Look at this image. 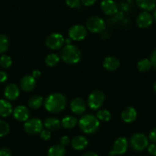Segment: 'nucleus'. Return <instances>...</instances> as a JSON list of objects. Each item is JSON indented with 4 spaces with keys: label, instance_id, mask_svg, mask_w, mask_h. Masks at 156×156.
Segmentation results:
<instances>
[{
    "label": "nucleus",
    "instance_id": "f257e3e1",
    "mask_svg": "<svg viewBox=\"0 0 156 156\" xmlns=\"http://www.w3.org/2000/svg\"><path fill=\"white\" fill-rule=\"evenodd\" d=\"M66 105V98L62 94L54 93L47 96L44 101L46 110L50 113H59L64 110Z\"/></svg>",
    "mask_w": 156,
    "mask_h": 156
},
{
    "label": "nucleus",
    "instance_id": "f03ea898",
    "mask_svg": "<svg viewBox=\"0 0 156 156\" xmlns=\"http://www.w3.org/2000/svg\"><path fill=\"white\" fill-rule=\"evenodd\" d=\"M61 57L66 63L75 64L80 59V50L76 46L68 44L61 50Z\"/></svg>",
    "mask_w": 156,
    "mask_h": 156
},
{
    "label": "nucleus",
    "instance_id": "7ed1b4c3",
    "mask_svg": "<svg viewBox=\"0 0 156 156\" xmlns=\"http://www.w3.org/2000/svg\"><path fill=\"white\" fill-rule=\"evenodd\" d=\"M99 126V121L97 117L92 114L84 115L80 119L79 126L85 133H93L97 130Z\"/></svg>",
    "mask_w": 156,
    "mask_h": 156
},
{
    "label": "nucleus",
    "instance_id": "20e7f679",
    "mask_svg": "<svg viewBox=\"0 0 156 156\" xmlns=\"http://www.w3.org/2000/svg\"><path fill=\"white\" fill-rule=\"evenodd\" d=\"M130 145L136 151H142L148 146V140L142 133H136L130 139Z\"/></svg>",
    "mask_w": 156,
    "mask_h": 156
},
{
    "label": "nucleus",
    "instance_id": "39448f33",
    "mask_svg": "<svg viewBox=\"0 0 156 156\" xmlns=\"http://www.w3.org/2000/svg\"><path fill=\"white\" fill-rule=\"evenodd\" d=\"M105 95L102 91L96 90L93 91L89 95L88 98V105L91 109L97 110L101 108L104 102Z\"/></svg>",
    "mask_w": 156,
    "mask_h": 156
},
{
    "label": "nucleus",
    "instance_id": "423d86ee",
    "mask_svg": "<svg viewBox=\"0 0 156 156\" xmlns=\"http://www.w3.org/2000/svg\"><path fill=\"white\" fill-rule=\"evenodd\" d=\"M87 27L93 33H99L105 29V22L98 16H93L87 21Z\"/></svg>",
    "mask_w": 156,
    "mask_h": 156
},
{
    "label": "nucleus",
    "instance_id": "0eeeda50",
    "mask_svg": "<svg viewBox=\"0 0 156 156\" xmlns=\"http://www.w3.org/2000/svg\"><path fill=\"white\" fill-rule=\"evenodd\" d=\"M46 45L51 50H58L61 48L64 44V37L58 33H54L49 35L46 39Z\"/></svg>",
    "mask_w": 156,
    "mask_h": 156
},
{
    "label": "nucleus",
    "instance_id": "6e6552de",
    "mask_svg": "<svg viewBox=\"0 0 156 156\" xmlns=\"http://www.w3.org/2000/svg\"><path fill=\"white\" fill-rule=\"evenodd\" d=\"M24 130L27 133L34 135V134L39 133L42 129V123L38 118H32L28 120L24 125Z\"/></svg>",
    "mask_w": 156,
    "mask_h": 156
},
{
    "label": "nucleus",
    "instance_id": "1a4fd4ad",
    "mask_svg": "<svg viewBox=\"0 0 156 156\" xmlns=\"http://www.w3.org/2000/svg\"><path fill=\"white\" fill-rule=\"evenodd\" d=\"M87 31L85 27L80 24H76L69 30V36L73 41H82L87 37Z\"/></svg>",
    "mask_w": 156,
    "mask_h": 156
},
{
    "label": "nucleus",
    "instance_id": "9d476101",
    "mask_svg": "<svg viewBox=\"0 0 156 156\" xmlns=\"http://www.w3.org/2000/svg\"><path fill=\"white\" fill-rule=\"evenodd\" d=\"M153 22L152 15L148 12H143L139 14L136 19L137 25L141 28H147L150 27Z\"/></svg>",
    "mask_w": 156,
    "mask_h": 156
},
{
    "label": "nucleus",
    "instance_id": "9b49d317",
    "mask_svg": "<svg viewBox=\"0 0 156 156\" xmlns=\"http://www.w3.org/2000/svg\"><path fill=\"white\" fill-rule=\"evenodd\" d=\"M100 6L102 12L108 15H114L118 11L117 5L113 0H102Z\"/></svg>",
    "mask_w": 156,
    "mask_h": 156
},
{
    "label": "nucleus",
    "instance_id": "f8f14e48",
    "mask_svg": "<svg viewBox=\"0 0 156 156\" xmlns=\"http://www.w3.org/2000/svg\"><path fill=\"white\" fill-rule=\"evenodd\" d=\"M70 108L73 114L80 115L84 113L86 110V105L84 101L80 98H76L70 103Z\"/></svg>",
    "mask_w": 156,
    "mask_h": 156
},
{
    "label": "nucleus",
    "instance_id": "ddd939ff",
    "mask_svg": "<svg viewBox=\"0 0 156 156\" xmlns=\"http://www.w3.org/2000/svg\"><path fill=\"white\" fill-rule=\"evenodd\" d=\"M13 116L18 121H27L29 118V111L26 107L18 106L14 110Z\"/></svg>",
    "mask_w": 156,
    "mask_h": 156
},
{
    "label": "nucleus",
    "instance_id": "4468645a",
    "mask_svg": "<svg viewBox=\"0 0 156 156\" xmlns=\"http://www.w3.org/2000/svg\"><path fill=\"white\" fill-rule=\"evenodd\" d=\"M128 149V142L124 137H120L117 139L113 145V152L116 155H122L126 152Z\"/></svg>",
    "mask_w": 156,
    "mask_h": 156
},
{
    "label": "nucleus",
    "instance_id": "2eb2a0df",
    "mask_svg": "<svg viewBox=\"0 0 156 156\" xmlns=\"http://www.w3.org/2000/svg\"><path fill=\"white\" fill-rule=\"evenodd\" d=\"M19 88L15 84H9L5 88V97L10 101H14L19 96Z\"/></svg>",
    "mask_w": 156,
    "mask_h": 156
},
{
    "label": "nucleus",
    "instance_id": "dca6fc26",
    "mask_svg": "<svg viewBox=\"0 0 156 156\" xmlns=\"http://www.w3.org/2000/svg\"><path fill=\"white\" fill-rule=\"evenodd\" d=\"M36 85V81L35 78L32 77V76H25L21 79L20 85L23 91H31L35 88Z\"/></svg>",
    "mask_w": 156,
    "mask_h": 156
},
{
    "label": "nucleus",
    "instance_id": "f3484780",
    "mask_svg": "<svg viewBox=\"0 0 156 156\" xmlns=\"http://www.w3.org/2000/svg\"><path fill=\"white\" fill-rule=\"evenodd\" d=\"M122 119L125 123H132L135 121L137 117V112L132 107H128L125 108L122 112Z\"/></svg>",
    "mask_w": 156,
    "mask_h": 156
},
{
    "label": "nucleus",
    "instance_id": "a211bd4d",
    "mask_svg": "<svg viewBox=\"0 0 156 156\" xmlns=\"http://www.w3.org/2000/svg\"><path fill=\"white\" fill-rule=\"evenodd\" d=\"M72 147L76 150H83L87 147L88 142L84 136H77L72 140Z\"/></svg>",
    "mask_w": 156,
    "mask_h": 156
},
{
    "label": "nucleus",
    "instance_id": "6ab92c4d",
    "mask_svg": "<svg viewBox=\"0 0 156 156\" xmlns=\"http://www.w3.org/2000/svg\"><path fill=\"white\" fill-rule=\"evenodd\" d=\"M103 66L108 71H114L119 66V61L114 56H109L104 59Z\"/></svg>",
    "mask_w": 156,
    "mask_h": 156
},
{
    "label": "nucleus",
    "instance_id": "aec40b11",
    "mask_svg": "<svg viewBox=\"0 0 156 156\" xmlns=\"http://www.w3.org/2000/svg\"><path fill=\"white\" fill-rule=\"evenodd\" d=\"M138 6L145 12L152 11L155 8L156 0H136Z\"/></svg>",
    "mask_w": 156,
    "mask_h": 156
},
{
    "label": "nucleus",
    "instance_id": "412c9836",
    "mask_svg": "<svg viewBox=\"0 0 156 156\" xmlns=\"http://www.w3.org/2000/svg\"><path fill=\"white\" fill-rule=\"evenodd\" d=\"M12 113V106L9 101L0 99V116L8 117Z\"/></svg>",
    "mask_w": 156,
    "mask_h": 156
},
{
    "label": "nucleus",
    "instance_id": "4be33fe9",
    "mask_svg": "<svg viewBox=\"0 0 156 156\" xmlns=\"http://www.w3.org/2000/svg\"><path fill=\"white\" fill-rule=\"evenodd\" d=\"M44 126L50 130H56L59 129L61 126V122L56 117H50L46 119L44 121Z\"/></svg>",
    "mask_w": 156,
    "mask_h": 156
},
{
    "label": "nucleus",
    "instance_id": "5701e85b",
    "mask_svg": "<svg viewBox=\"0 0 156 156\" xmlns=\"http://www.w3.org/2000/svg\"><path fill=\"white\" fill-rule=\"evenodd\" d=\"M65 149L61 145H55L49 149L47 155L48 156H64L65 155Z\"/></svg>",
    "mask_w": 156,
    "mask_h": 156
},
{
    "label": "nucleus",
    "instance_id": "b1692460",
    "mask_svg": "<svg viewBox=\"0 0 156 156\" xmlns=\"http://www.w3.org/2000/svg\"><path fill=\"white\" fill-rule=\"evenodd\" d=\"M61 123H62V126L66 129H72L77 124V120L76 117L73 116H67L63 119Z\"/></svg>",
    "mask_w": 156,
    "mask_h": 156
},
{
    "label": "nucleus",
    "instance_id": "393cba45",
    "mask_svg": "<svg viewBox=\"0 0 156 156\" xmlns=\"http://www.w3.org/2000/svg\"><path fill=\"white\" fill-rule=\"evenodd\" d=\"M43 102V99L41 96L35 95L32 96L28 101V105L32 109H38L41 106Z\"/></svg>",
    "mask_w": 156,
    "mask_h": 156
},
{
    "label": "nucleus",
    "instance_id": "a878e982",
    "mask_svg": "<svg viewBox=\"0 0 156 156\" xmlns=\"http://www.w3.org/2000/svg\"><path fill=\"white\" fill-rule=\"evenodd\" d=\"M151 62L149 59H143L142 60L139 61L137 64L138 69L140 72H147L151 69Z\"/></svg>",
    "mask_w": 156,
    "mask_h": 156
},
{
    "label": "nucleus",
    "instance_id": "bb28decb",
    "mask_svg": "<svg viewBox=\"0 0 156 156\" xmlns=\"http://www.w3.org/2000/svg\"><path fill=\"white\" fill-rule=\"evenodd\" d=\"M60 57L55 53H50V54L47 55L45 58V63L47 64L48 66H54L57 65L58 62H59Z\"/></svg>",
    "mask_w": 156,
    "mask_h": 156
},
{
    "label": "nucleus",
    "instance_id": "cd10ccee",
    "mask_svg": "<svg viewBox=\"0 0 156 156\" xmlns=\"http://www.w3.org/2000/svg\"><path fill=\"white\" fill-rule=\"evenodd\" d=\"M9 46V41L7 36L0 34V53H3L8 50Z\"/></svg>",
    "mask_w": 156,
    "mask_h": 156
},
{
    "label": "nucleus",
    "instance_id": "c85d7f7f",
    "mask_svg": "<svg viewBox=\"0 0 156 156\" xmlns=\"http://www.w3.org/2000/svg\"><path fill=\"white\" fill-rule=\"evenodd\" d=\"M96 117L98 120H102V121H109L111 118V114H110V111L107 110H99L96 113Z\"/></svg>",
    "mask_w": 156,
    "mask_h": 156
},
{
    "label": "nucleus",
    "instance_id": "c756f323",
    "mask_svg": "<svg viewBox=\"0 0 156 156\" xmlns=\"http://www.w3.org/2000/svg\"><path fill=\"white\" fill-rule=\"evenodd\" d=\"M12 63V59H11L10 56H7V55H2L0 58V65L2 68H9V67L11 66Z\"/></svg>",
    "mask_w": 156,
    "mask_h": 156
},
{
    "label": "nucleus",
    "instance_id": "7c9ffc66",
    "mask_svg": "<svg viewBox=\"0 0 156 156\" xmlns=\"http://www.w3.org/2000/svg\"><path fill=\"white\" fill-rule=\"evenodd\" d=\"M9 125L3 120H0V137L5 136L9 133Z\"/></svg>",
    "mask_w": 156,
    "mask_h": 156
},
{
    "label": "nucleus",
    "instance_id": "2f4dec72",
    "mask_svg": "<svg viewBox=\"0 0 156 156\" xmlns=\"http://www.w3.org/2000/svg\"><path fill=\"white\" fill-rule=\"evenodd\" d=\"M66 4L69 6V7L72 8V9H76V8H79L80 5V0H65Z\"/></svg>",
    "mask_w": 156,
    "mask_h": 156
},
{
    "label": "nucleus",
    "instance_id": "473e14b6",
    "mask_svg": "<svg viewBox=\"0 0 156 156\" xmlns=\"http://www.w3.org/2000/svg\"><path fill=\"white\" fill-rule=\"evenodd\" d=\"M40 135H41V138L43 139L44 140H49L50 139V136H51L50 132L49 130H47V129L41 130Z\"/></svg>",
    "mask_w": 156,
    "mask_h": 156
},
{
    "label": "nucleus",
    "instance_id": "72a5a7b5",
    "mask_svg": "<svg viewBox=\"0 0 156 156\" xmlns=\"http://www.w3.org/2000/svg\"><path fill=\"white\" fill-rule=\"evenodd\" d=\"M148 152L151 155L156 156V144H150L148 146Z\"/></svg>",
    "mask_w": 156,
    "mask_h": 156
},
{
    "label": "nucleus",
    "instance_id": "f704fd0d",
    "mask_svg": "<svg viewBox=\"0 0 156 156\" xmlns=\"http://www.w3.org/2000/svg\"><path fill=\"white\" fill-rule=\"evenodd\" d=\"M150 61L151 62V66L156 69V49L152 52L151 55V58H150Z\"/></svg>",
    "mask_w": 156,
    "mask_h": 156
},
{
    "label": "nucleus",
    "instance_id": "c9c22d12",
    "mask_svg": "<svg viewBox=\"0 0 156 156\" xmlns=\"http://www.w3.org/2000/svg\"><path fill=\"white\" fill-rule=\"evenodd\" d=\"M0 156H12V153L9 149L2 148L0 149Z\"/></svg>",
    "mask_w": 156,
    "mask_h": 156
},
{
    "label": "nucleus",
    "instance_id": "e433bc0d",
    "mask_svg": "<svg viewBox=\"0 0 156 156\" xmlns=\"http://www.w3.org/2000/svg\"><path fill=\"white\" fill-rule=\"evenodd\" d=\"M70 143V139H69L68 136H64L61 137V145L64 147L65 146H67V145Z\"/></svg>",
    "mask_w": 156,
    "mask_h": 156
},
{
    "label": "nucleus",
    "instance_id": "4c0bfd02",
    "mask_svg": "<svg viewBox=\"0 0 156 156\" xmlns=\"http://www.w3.org/2000/svg\"><path fill=\"white\" fill-rule=\"evenodd\" d=\"M149 140L153 143H156V127L154 128L150 133Z\"/></svg>",
    "mask_w": 156,
    "mask_h": 156
},
{
    "label": "nucleus",
    "instance_id": "58836bf2",
    "mask_svg": "<svg viewBox=\"0 0 156 156\" xmlns=\"http://www.w3.org/2000/svg\"><path fill=\"white\" fill-rule=\"evenodd\" d=\"M81 2L86 6H90L94 4L96 2V0H80Z\"/></svg>",
    "mask_w": 156,
    "mask_h": 156
},
{
    "label": "nucleus",
    "instance_id": "ea45409f",
    "mask_svg": "<svg viewBox=\"0 0 156 156\" xmlns=\"http://www.w3.org/2000/svg\"><path fill=\"white\" fill-rule=\"evenodd\" d=\"M8 76L6 73L3 71H0V82H4L7 80Z\"/></svg>",
    "mask_w": 156,
    "mask_h": 156
},
{
    "label": "nucleus",
    "instance_id": "a19ab883",
    "mask_svg": "<svg viewBox=\"0 0 156 156\" xmlns=\"http://www.w3.org/2000/svg\"><path fill=\"white\" fill-rule=\"evenodd\" d=\"M41 76V72L39 70H35L32 73V77L35 78V79H37V78H39Z\"/></svg>",
    "mask_w": 156,
    "mask_h": 156
},
{
    "label": "nucleus",
    "instance_id": "79ce46f5",
    "mask_svg": "<svg viewBox=\"0 0 156 156\" xmlns=\"http://www.w3.org/2000/svg\"><path fill=\"white\" fill-rule=\"evenodd\" d=\"M84 156H98V155H96V153H95V152H87L86 154H84Z\"/></svg>",
    "mask_w": 156,
    "mask_h": 156
},
{
    "label": "nucleus",
    "instance_id": "37998d69",
    "mask_svg": "<svg viewBox=\"0 0 156 156\" xmlns=\"http://www.w3.org/2000/svg\"><path fill=\"white\" fill-rule=\"evenodd\" d=\"M153 18H154V21H156V9H155V10H154V14H153Z\"/></svg>",
    "mask_w": 156,
    "mask_h": 156
},
{
    "label": "nucleus",
    "instance_id": "c03bdc74",
    "mask_svg": "<svg viewBox=\"0 0 156 156\" xmlns=\"http://www.w3.org/2000/svg\"><path fill=\"white\" fill-rule=\"evenodd\" d=\"M154 91L156 92V82L154 84Z\"/></svg>",
    "mask_w": 156,
    "mask_h": 156
}]
</instances>
